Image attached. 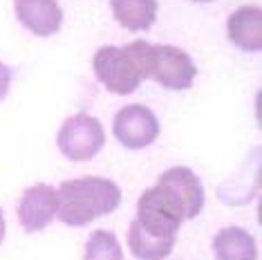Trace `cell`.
Segmentation results:
<instances>
[{
	"instance_id": "obj_1",
	"label": "cell",
	"mask_w": 262,
	"mask_h": 260,
	"mask_svg": "<svg viewBox=\"0 0 262 260\" xmlns=\"http://www.w3.org/2000/svg\"><path fill=\"white\" fill-rule=\"evenodd\" d=\"M182 211L157 184L146 188L137 202V218L128 229V247L137 260H166L175 249Z\"/></svg>"
},
{
	"instance_id": "obj_2",
	"label": "cell",
	"mask_w": 262,
	"mask_h": 260,
	"mask_svg": "<svg viewBox=\"0 0 262 260\" xmlns=\"http://www.w3.org/2000/svg\"><path fill=\"white\" fill-rule=\"evenodd\" d=\"M56 195V215L68 227H85L97 218L112 213L121 204V188L117 186V182L99 175L65 180Z\"/></svg>"
},
{
	"instance_id": "obj_3",
	"label": "cell",
	"mask_w": 262,
	"mask_h": 260,
	"mask_svg": "<svg viewBox=\"0 0 262 260\" xmlns=\"http://www.w3.org/2000/svg\"><path fill=\"white\" fill-rule=\"evenodd\" d=\"M148 61H150V43L135 40L123 47H99L92 68L105 90L123 97V94H133L141 85V81L148 79Z\"/></svg>"
},
{
	"instance_id": "obj_4",
	"label": "cell",
	"mask_w": 262,
	"mask_h": 260,
	"mask_svg": "<svg viewBox=\"0 0 262 260\" xmlns=\"http://www.w3.org/2000/svg\"><path fill=\"white\" fill-rule=\"evenodd\" d=\"M56 146L70 162H90L105 146V130L97 117L76 112L63 121Z\"/></svg>"
},
{
	"instance_id": "obj_5",
	"label": "cell",
	"mask_w": 262,
	"mask_h": 260,
	"mask_svg": "<svg viewBox=\"0 0 262 260\" xmlns=\"http://www.w3.org/2000/svg\"><path fill=\"white\" fill-rule=\"evenodd\" d=\"M195 76H198V68L188 52L177 45H150L148 79L157 81L168 90H188Z\"/></svg>"
},
{
	"instance_id": "obj_6",
	"label": "cell",
	"mask_w": 262,
	"mask_h": 260,
	"mask_svg": "<svg viewBox=\"0 0 262 260\" xmlns=\"http://www.w3.org/2000/svg\"><path fill=\"white\" fill-rule=\"evenodd\" d=\"M112 130L121 146L130 150H141L159 137V119L148 105L130 103L115 115Z\"/></svg>"
},
{
	"instance_id": "obj_7",
	"label": "cell",
	"mask_w": 262,
	"mask_h": 260,
	"mask_svg": "<svg viewBox=\"0 0 262 260\" xmlns=\"http://www.w3.org/2000/svg\"><path fill=\"white\" fill-rule=\"evenodd\" d=\"M157 186L180 206L184 220H193L204 209V186L195 170L188 166H172L164 170L157 180Z\"/></svg>"
},
{
	"instance_id": "obj_8",
	"label": "cell",
	"mask_w": 262,
	"mask_h": 260,
	"mask_svg": "<svg viewBox=\"0 0 262 260\" xmlns=\"http://www.w3.org/2000/svg\"><path fill=\"white\" fill-rule=\"evenodd\" d=\"M58 195L50 184H34L23 191L18 202V222L27 233H36L56 218Z\"/></svg>"
},
{
	"instance_id": "obj_9",
	"label": "cell",
	"mask_w": 262,
	"mask_h": 260,
	"mask_svg": "<svg viewBox=\"0 0 262 260\" xmlns=\"http://www.w3.org/2000/svg\"><path fill=\"white\" fill-rule=\"evenodd\" d=\"M14 9L23 27L36 36H52L61 29L63 11L56 0H14Z\"/></svg>"
},
{
	"instance_id": "obj_10",
	"label": "cell",
	"mask_w": 262,
	"mask_h": 260,
	"mask_svg": "<svg viewBox=\"0 0 262 260\" xmlns=\"http://www.w3.org/2000/svg\"><path fill=\"white\" fill-rule=\"evenodd\" d=\"M229 38L244 52H260L262 47V9L258 5H244L229 16Z\"/></svg>"
},
{
	"instance_id": "obj_11",
	"label": "cell",
	"mask_w": 262,
	"mask_h": 260,
	"mask_svg": "<svg viewBox=\"0 0 262 260\" xmlns=\"http://www.w3.org/2000/svg\"><path fill=\"white\" fill-rule=\"evenodd\" d=\"M217 260H258L255 238L242 227H224L213 238Z\"/></svg>"
},
{
	"instance_id": "obj_12",
	"label": "cell",
	"mask_w": 262,
	"mask_h": 260,
	"mask_svg": "<svg viewBox=\"0 0 262 260\" xmlns=\"http://www.w3.org/2000/svg\"><path fill=\"white\" fill-rule=\"evenodd\" d=\"M115 20L130 32H146L157 20V0H110Z\"/></svg>"
},
{
	"instance_id": "obj_13",
	"label": "cell",
	"mask_w": 262,
	"mask_h": 260,
	"mask_svg": "<svg viewBox=\"0 0 262 260\" xmlns=\"http://www.w3.org/2000/svg\"><path fill=\"white\" fill-rule=\"evenodd\" d=\"M83 260H123V249L112 231L97 229L85 242Z\"/></svg>"
},
{
	"instance_id": "obj_14",
	"label": "cell",
	"mask_w": 262,
	"mask_h": 260,
	"mask_svg": "<svg viewBox=\"0 0 262 260\" xmlns=\"http://www.w3.org/2000/svg\"><path fill=\"white\" fill-rule=\"evenodd\" d=\"M11 88V68H7L3 61H0V101L7 97Z\"/></svg>"
},
{
	"instance_id": "obj_15",
	"label": "cell",
	"mask_w": 262,
	"mask_h": 260,
	"mask_svg": "<svg viewBox=\"0 0 262 260\" xmlns=\"http://www.w3.org/2000/svg\"><path fill=\"white\" fill-rule=\"evenodd\" d=\"M5 233H7V224H5V213H3V209H0V245H3V240H5Z\"/></svg>"
},
{
	"instance_id": "obj_16",
	"label": "cell",
	"mask_w": 262,
	"mask_h": 260,
	"mask_svg": "<svg viewBox=\"0 0 262 260\" xmlns=\"http://www.w3.org/2000/svg\"><path fill=\"white\" fill-rule=\"evenodd\" d=\"M195 3H208V0H195Z\"/></svg>"
}]
</instances>
